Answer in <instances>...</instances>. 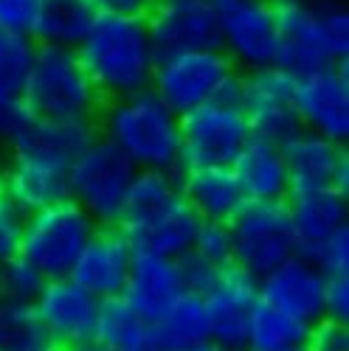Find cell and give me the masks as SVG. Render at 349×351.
Here are the masks:
<instances>
[{
    "mask_svg": "<svg viewBox=\"0 0 349 351\" xmlns=\"http://www.w3.org/2000/svg\"><path fill=\"white\" fill-rule=\"evenodd\" d=\"M237 71L223 51H186L161 56L153 71L150 90L178 115L214 101L223 79Z\"/></svg>",
    "mask_w": 349,
    "mask_h": 351,
    "instance_id": "9",
    "label": "cell"
},
{
    "mask_svg": "<svg viewBox=\"0 0 349 351\" xmlns=\"http://www.w3.org/2000/svg\"><path fill=\"white\" fill-rule=\"evenodd\" d=\"M76 60L102 101H115L150 90L158 56L144 20L99 14L87 37L79 43Z\"/></svg>",
    "mask_w": 349,
    "mask_h": 351,
    "instance_id": "1",
    "label": "cell"
},
{
    "mask_svg": "<svg viewBox=\"0 0 349 351\" xmlns=\"http://www.w3.org/2000/svg\"><path fill=\"white\" fill-rule=\"evenodd\" d=\"M138 169L104 138H96L68 166V194L99 228H119Z\"/></svg>",
    "mask_w": 349,
    "mask_h": 351,
    "instance_id": "7",
    "label": "cell"
},
{
    "mask_svg": "<svg viewBox=\"0 0 349 351\" xmlns=\"http://www.w3.org/2000/svg\"><path fill=\"white\" fill-rule=\"evenodd\" d=\"M271 3L279 6H313V3H322V0H271Z\"/></svg>",
    "mask_w": 349,
    "mask_h": 351,
    "instance_id": "42",
    "label": "cell"
},
{
    "mask_svg": "<svg viewBox=\"0 0 349 351\" xmlns=\"http://www.w3.org/2000/svg\"><path fill=\"white\" fill-rule=\"evenodd\" d=\"M231 171L245 194L248 202L262 199H287L290 194V178L282 158V146L254 138L240 149V155L231 163Z\"/></svg>",
    "mask_w": 349,
    "mask_h": 351,
    "instance_id": "25",
    "label": "cell"
},
{
    "mask_svg": "<svg viewBox=\"0 0 349 351\" xmlns=\"http://www.w3.org/2000/svg\"><path fill=\"white\" fill-rule=\"evenodd\" d=\"M43 287H45V278L40 276V270L28 265L20 253L0 261V298L3 301L32 306L43 292Z\"/></svg>",
    "mask_w": 349,
    "mask_h": 351,
    "instance_id": "32",
    "label": "cell"
},
{
    "mask_svg": "<svg viewBox=\"0 0 349 351\" xmlns=\"http://www.w3.org/2000/svg\"><path fill=\"white\" fill-rule=\"evenodd\" d=\"M251 141V127L240 107L209 101L181 115V169L231 166Z\"/></svg>",
    "mask_w": 349,
    "mask_h": 351,
    "instance_id": "10",
    "label": "cell"
},
{
    "mask_svg": "<svg viewBox=\"0 0 349 351\" xmlns=\"http://www.w3.org/2000/svg\"><path fill=\"white\" fill-rule=\"evenodd\" d=\"M40 0H0V32L32 40Z\"/></svg>",
    "mask_w": 349,
    "mask_h": 351,
    "instance_id": "35",
    "label": "cell"
},
{
    "mask_svg": "<svg viewBox=\"0 0 349 351\" xmlns=\"http://www.w3.org/2000/svg\"><path fill=\"white\" fill-rule=\"evenodd\" d=\"M45 351H63V348H56V346H48V348H45Z\"/></svg>",
    "mask_w": 349,
    "mask_h": 351,
    "instance_id": "45",
    "label": "cell"
},
{
    "mask_svg": "<svg viewBox=\"0 0 349 351\" xmlns=\"http://www.w3.org/2000/svg\"><path fill=\"white\" fill-rule=\"evenodd\" d=\"M231 230V265L251 278H265L299 253L296 230L290 222L284 199L245 202L228 222Z\"/></svg>",
    "mask_w": 349,
    "mask_h": 351,
    "instance_id": "6",
    "label": "cell"
},
{
    "mask_svg": "<svg viewBox=\"0 0 349 351\" xmlns=\"http://www.w3.org/2000/svg\"><path fill=\"white\" fill-rule=\"evenodd\" d=\"M304 351H349V326L322 320L310 329Z\"/></svg>",
    "mask_w": 349,
    "mask_h": 351,
    "instance_id": "39",
    "label": "cell"
},
{
    "mask_svg": "<svg viewBox=\"0 0 349 351\" xmlns=\"http://www.w3.org/2000/svg\"><path fill=\"white\" fill-rule=\"evenodd\" d=\"M25 107L23 101H6V99H0V146H6L9 135L17 130V124L25 119Z\"/></svg>",
    "mask_w": 349,
    "mask_h": 351,
    "instance_id": "41",
    "label": "cell"
},
{
    "mask_svg": "<svg viewBox=\"0 0 349 351\" xmlns=\"http://www.w3.org/2000/svg\"><path fill=\"white\" fill-rule=\"evenodd\" d=\"M259 301L256 278L228 265L220 270L214 287L203 295L209 317V343L223 351H245L248 348V317Z\"/></svg>",
    "mask_w": 349,
    "mask_h": 351,
    "instance_id": "17",
    "label": "cell"
},
{
    "mask_svg": "<svg viewBox=\"0 0 349 351\" xmlns=\"http://www.w3.org/2000/svg\"><path fill=\"white\" fill-rule=\"evenodd\" d=\"M192 351H223V348H217L214 343H203V346H197V348H192Z\"/></svg>",
    "mask_w": 349,
    "mask_h": 351,
    "instance_id": "44",
    "label": "cell"
},
{
    "mask_svg": "<svg viewBox=\"0 0 349 351\" xmlns=\"http://www.w3.org/2000/svg\"><path fill=\"white\" fill-rule=\"evenodd\" d=\"M279 56L276 68L302 79L322 68L349 60V9L338 0L313 6H279Z\"/></svg>",
    "mask_w": 349,
    "mask_h": 351,
    "instance_id": "3",
    "label": "cell"
},
{
    "mask_svg": "<svg viewBox=\"0 0 349 351\" xmlns=\"http://www.w3.org/2000/svg\"><path fill=\"white\" fill-rule=\"evenodd\" d=\"M192 253L200 256L203 261H209L212 267L223 270L231 265V230L228 225L220 222H200L194 242H192Z\"/></svg>",
    "mask_w": 349,
    "mask_h": 351,
    "instance_id": "33",
    "label": "cell"
},
{
    "mask_svg": "<svg viewBox=\"0 0 349 351\" xmlns=\"http://www.w3.org/2000/svg\"><path fill=\"white\" fill-rule=\"evenodd\" d=\"M20 101L34 119L79 124H96L104 104L79 65L76 51L51 45H34Z\"/></svg>",
    "mask_w": 349,
    "mask_h": 351,
    "instance_id": "4",
    "label": "cell"
},
{
    "mask_svg": "<svg viewBox=\"0 0 349 351\" xmlns=\"http://www.w3.org/2000/svg\"><path fill=\"white\" fill-rule=\"evenodd\" d=\"M178 189L200 222L228 225L245 206V194L231 166H189L178 171Z\"/></svg>",
    "mask_w": 349,
    "mask_h": 351,
    "instance_id": "21",
    "label": "cell"
},
{
    "mask_svg": "<svg viewBox=\"0 0 349 351\" xmlns=\"http://www.w3.org/2000/svg\"><path fill=\"white\" fill-rule=\"evenodd\" d=\"M0 191L14 202L23 217L37 214L63 199H71L68 169L9 155V160L0 166Z\"/></svg>",
    "mask_w": 349,
    "mask_h": 351,
    "instance_id": "23",
    "label": "cell"
},
{
    "mask_svg": "<svg viewBox=\"0 0 349 351\" xmlns=\"http://www.w3.org/2000/svg\"><path fill=\"white\" fill-rule=\"evenodd\" d=\"M178 273H181L183 292H192V295H200V298L214 287V281H217V276H220L217 267H212L209 261H203V258L194 256L192 250L178 258Z\"/></svg>",
    "mask_w": 349,
    "mask_h": 351,
    "instance_id": "36",
    "label": "cell"
},
{
    "mask_svg": "<svg viewBox=\"0 0 349 351\" xmlns=\"http://www.w3.org/2000/svg\"><path fill=\"white\" fill-rule=\"evenodd\" d=\"M220 51L237 71H256L276 65L279 56V25L276 6L271 0H212Z\"/></svg>",
    "mask_w": 349,
    "mask_h": 351,
    "instance_id": "8",
    "label": "cell"
},
{
    "mask_svg": "<svg viewBox=\"0 0 349 351\" xmlns=\"http://www.w3.org/2000/svg\"><path fill=\"white\" fill-rule=\"evenodd\" d=\"M32 309L45 337L51 340V346L63 351L82 346V343H91L96 335L99 301L91 292H85L79 284H74L71 278L45 281Z\"/></svg>",
    "mask_w": 349,
    "mask_h": 351,
    "instance_id": "14",
    "label": "cell"
},
{
    "mask_svg": "<svg viewBox=\"0 0 349 351\" xmlns=\"http://www.w3.org/2000/svg\"><path fill=\"white\" fill-rule=\"evenodd\" d=\"M324 320L349 326V276H324Z\"/></svg>",
    "mask_w": 349,
    "mask_h": 351,
    "instance_id": "38",
    "label": "cell"
},
{
    "mask_svg": "<svg viewBox=\"0 0 349 351\" xmlns=\"http://www.w3.org/2000/svg\"><path fill=\"white\" fill-rule=\"evenodd\" d=\"M302 351H304V348H302Z\"/></svg>",
    "mask_w": 349,
    "mask_h": 351,
    "instance_id": "48",
    "label": "cell"
},
{
    "mask_svg": "<svg viewBox=\"0 0 349 351\" xmlns=\"http://www.w3.org/2000/svg\"><path fill=\"white\" fill-rule=\"evenodd\" d=\"M93 340L110 351H155L153 326L122 295L99 301Z\"/></svg>",
    "mask_w": 349,
    "mask_h": 351,
    "instance_id": "28",
    "label": "cell"
},
{
    "mask_svg": "<svg viewBox=\"0 0 349 351\" xmlns=\"http://www.w3.org/2000/svg\"><path fill=\"white\" fill-rule=\"evenodd\" d=\"M183 295L178 261L135 253L122 298L153 326L155 320Z\"/></svg>",
    "mask_w": 349,
    "mask_h": 351,
    "instance_id": "24",
    "label": "cell"
},
{
    "mask_svg": "<svg viewBox=\"0 0 349 351\" xmlns=\"http://www.w3.org/2000/svg\"><path fill=\"white\" fill-rule=\"evenodd\" d=\"M68 351H110V348H104V346H99L96 340H91V343H82V346H74V348H68Z\"/></svg>",
    "mask_w": 349,
    "mask_h": 351,
    "instance_id": "43",
    "label": "cell"
},
{
    "mask_svg": "<svg viewBox=\"0 0 349 351\" xmlns=\"http://www.w3.org/2000/svg\"><path fill=\"white\" fill-rule=\"evenodd\" d=\"M310 329L302 320L290 317L268 304L256 301L248 317V348L245 351H302Z\"/></svg>",
    "mask_w": 349,
    "mask_h": 351,
    "instance_id": "29",
    "label": "cell"
},
{
    "mask_svg": "<svg viewBox=\"0 0 349 351\" xmlns=\"http://www.w3.org/2000/svg\"><path fill=\"white\" fill-rule=\"evenodd\" d=\"M96 230L99 225L74 199H63L51 208L25 217L17 253L32 267H37L45 281L68 278Z\"/></svg>",
    "mask_w": 349,
    "mask_h": 351,
    "instance_id": "5",
    "label": "cell"
},
{
    "mask_svg": "<svg viewBox=\"0 0 349 351\" xmlns=\"http://www.w3.org/2000/svg\"><path fill=\"white\" fill-rule=\"evenodd\" d=\"M0 34H6V32H0Z\"/></svg>",
    "mask_w": 349,
    "mask_h": 351,
    "instance_id": "47",
    "label": "cell"
},
{
    "mask_svg": "<svg viewBox=\"0 0 349 351\" xmlns=\"http://www.w3.org/2000/svg\"><path fill=\"white\" fill-rule=\"evenodd\" d=\"M34 43L14 34H0V99L20 101Z\"/></svg>",
    "mask_w": 349,
    "mask_h": 351,
    "instance_id": "31",
    "label": "cell"
},
{
    "mask_svg": "<svg viewBox=\"0 0 349 351\" xmlns=\"http://www.w3.org/2000/svg\"><path fill=\"white\" fill-rule=\"evenodd\" d=\"M324 273L307 258L293 256L282 267L256 281L259 301L290 317L315 326L324 320Z\"/></svg>",
    "mask_w": 349,
    "mask_h": 351,
    "instance_id": "19",
    "label": "cell"
},
{
    "mask_svg": "<svg viewBox=\"0 0 349 351\" xmlns=\"http://www.w3.org/2000/svg\"><path fill=\"white\" fill-rule=\"evenodd\" d=\"M296 79L282 68H256L243 73V101L240 110L251 127L254 138L284 143L290 135L302 130L296 104H293Z\"/></svg>",
    "mask_w": 349,
    "mask_h": 351,
    "instance_id": "11",
    "label": "cell"
},
{
    "mask_svg": "<svg viewBox=\"0 0 349 351\" xmlns=\"http://www.w3.org/2000/svg\"><path fill=\"white\" fill-rule=\"evenodd\" d=\"M338 3H346V0H338Z\"/></svg>",
    "mask_w": 349,
    "mask_h": 351,
    "instance_id": "46",
    "label": "cell"
},
{
    "mask_svg": "<svg viewBox=\"0 0 349 351\" xmlns=\"http://www.w3.org/2000/svg\"><path fill=\"white\" fill-rule=\"evenodd\" d=\"M96 138H99L96 124L45 121V119H34V115H25L17 124V130L9 135L6 149L14 158L68 169Z\"/></svg>",
    "mask_w": 349,
    "mask_h": 351,
    "instance_id": "18",
    "label": "cell"
},
{
    "mask_svg": "<svg viewBox=\"0 0 349 351\" xmlns=\"http://www.w3.org/2000/svg\"><path fill=\"white\" fill-rule=\"evenodd\" d=\"M144 23L158 60L186 51H220L212 0H155Z\"/></svg>",
    "mask_w": 349,
    "mask_h": 351,
    "instance_id": "12",
    "label": "cell"
},
{
    "mask_svg": "<svg viewBox=\"0 0 349 351\" xmlns=\"http://www.w3.org/2000/svg\"><path fill=\"white\" fill-rule=\"evenodd\" d=\"M197 225H200V219L194 217V211L186 206V199L178 191L166 202H161V206L144 211L138 217L122 219L119 230L130 242L133 253L178 261L181 256H186L192 250Z\"/></svg>",
    "mask_w": 349,
    "mask_h": 351,
    "instance_id": "15",
    "label": "cell"
},
{
    "mask_svg": "<svg viewBox=\"0 0 349 351\" xmlns=\"http://www.w3.org/2000/svg\"><path fill=\"white\" fill-rule=\"evenodd\" d=\"M96 130L138 171H181V119L153 90L104 101Z\"/></svg>",
    "mask_w": 349,
    "mask_h": 351,
    "instance_id": "2",
    "label": "cell"
},
{
    "mask_svg": "<svg viewBox=\"0 0 349 351\" xmlns=\"http://www.w3.org/2000/svg\"><path fill=\"white\" fill-rule=\"evenodd\" d=\"M307 261L324 276H349V225L335 230L324 245H318Z\"/></svg>",
    "mask_w": 349,
    "mask_h": 351,
    "instance_id": "34",
    "label": "cell"
},
{
    "mask_svg": "<svg viewBox=\"0 0 349 351\" xmlns=\"http://www.w3.org/2000/svg\"><path fill=\"white\" fill-rule=\"evenodd\" d=\"M287 211L296 230V242L302 258H310L318 245H324L335 230L349 225V197L335 189H313V191H290Z\"/></svg>",
    "mask_w": 349,
    "mask_h": 351,
    "instance_id": "22",
    "label": "cell"
},
{
    "mask_svg": "<svg viewBox=\"0 0 349 351\" xmlns=\"http://www.w3.org/2000/svg\"><path fill=\"white\" fill-rule=\"evenodd\" d=\"M96 14H110V17H135L144 20L155 6V0H91Z\"/></svg>",
    "mask_w": 349,
    "mask_h": 351,
    "instance_id": "40",
    "label": "cell"
},
{
    "mask_svg": "<svg viewBox=\"0 0 349 351\" xmlns=\"http://www.w3.org/2000/svg\"><path fill=\"white\" fill-rule=\"evenodd\" d=\"M133 258L135 253L119 228H99L82 250V256L76 258L68 278L79 284L85 292H91L96 301L119 298L124 292Z\"/></svg>",
    "mask_w": 349,
    "mask_h": 351,
    "instance_id": "20",
    "label": "cell"
},
{
    "mask_svg": "<svg viewBox=\"0 0 349 351\" xmlns=\"http://www.w3.org/2000/svg\"><path fill=\"white\" fill-rule=\"evenodd\" d=\"M96 17L99 14L91 0H40L32 43L76 51L87 32L93 28Z\"/></svg>",
    "mask_w": 349,
    "mask_h": 351,
    "instance_id": "26",
    "label": "cell"
},
{
    "mask_svg": "<svg viewBox=\"0 0 349 351\" xmlns=\"http://www.w3.org/2000/svg\"><path fill=\"white\" fill-rule=\"evenodd\" d=\"M279 146H282V158L287 166L290 191L335 189L338 194L349 197L346 146L318 132H310V130H299Z\"/></svg>",
    "mask_w": 349,
    "mask_h": 351,
    "instance_id": "16",
    "label": "cell"
},
{
    "mask_svg": "<svg viewBox=\"0 0 349 351\" xmlns=\"http://www.w3.org/2000/svg\"><path fill=\"white\" fill-rule=\"evenodd\" d=\"M293 104L302 130L341 146L349 141V60L296 79Z\"/></svg>",
    "mask_w": 349,
    "mask_h": 351,
    "instance_id": "13",
    "label": "cell"
},
{
    "mask_svg": "<svg viewBox=\"0 0 349 351\" xmlns=\"http://www.w3.org/2000/svg\"><path fill=\"white\" fill-rule=\"evenodd\" d=\"M209 343V317L200 295L183 292L155 324H153V348L155 351H192Z\"/></svg>",
    "mask_w": 349,
    "mask_h": 351,
    "instance_id": "27",
    "label": "cell"
},
{
    "mask_svg": "<svg viewBox=\"0 0 349 351\" xmlns=\"http://www.w3.org/2000/svg\"><path fill=\"white\" fill-rule=\"evenodd\" d=\"M51 340L37 324L34 309L0 298V351H45Z\"/></svg>",
    "mask_w": 349,
    "mask_h": 351,
    "instance_id": "30",
    "label": "cell"
},
{
    "mask_svg": "<svg viewBox=\"0 0 349 351\" xmlns=\"http://www.w3.org/2000/svg\"><path fill=\"white\" fill-rule=\"evenodd\" d=\"M23 222H25V217L14 208V202L0 191V261L9 256H17Z\"/></svg>",
    "mask_w": 349,
    "mask_h": 351,
    "instance_id": "37",
    "label": "cell"
}]
</instances>
